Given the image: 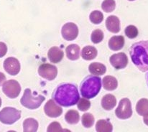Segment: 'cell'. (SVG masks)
<instances>
[{"mask_svg": "<svg viewBox=\"0 0 148 132\" xmlns=\"http://www.w3.org/2000/svg\"><path fill=\"white\" fill-rule=\"evenodd\" d=\"M53 98L60 106L69 107L77 104L80 96L76 85L72 83H62L53 91Z\"/></svg>", "mask_w": 148, "mask_h": 132, "instance_id": "cell-1", "label": "cell"}, {"mask_svg": "<svg viewBox=\"0 0 148 132\" xmlns=\"http://www.w3.org/2000/svg\"><path fill=\"white\" fill-rule=\"evenodd\" d=\"M130 55L132 63L140 70H148V41L133 44L130 49Z\"/></svg>", "mask_w": 148, "mask_h": 132, "instance_id": "cell-2", "label": "cell"}, {"mask_svg": "<svg viewBox=\"0 0 148 132\" xmlns=\"http://www.w3.org/2000/svg\"><path fill=\"white\" fill-rule=\"evenodd\" d=\"M101 88V78L97 75H88L84 79L81 84V96L91 99L98 95Z\"/></svg>", "mask_w": 148, "mask_h": 132, "instance_id": "cell-3", "label": "cell"}, {"mask_svg": "<svg viewBox=\"0 0 148 132\" xmlns=\"http://www.w3.org/2000/svg\"><path fill=\"white\" fill-rule=\"evenodd\" d=\"M45 98L41 95L33 96L29 88L25 89L23 96L20 99V103L23 106L28 109H37L41 106Z\"/></svg>", "mask_w": 148, "mask_h": 132, "instance_id": "cell-4", "label": "cell"}, {"mask_svg": "<svg viewBox=\"0 0 148 132\" xmlns=\"http://www.w3.org/2000/svg\"><path fill=\"white\" fill-rule=\"evenodd\" d=\"M21 118V111L12 107H5L0 111V121L11 125Z\"/></svg>", "mask_w": 148, "mask_h": 132, "instance_id": "cell-5", "label": "cell"}, {"mask_svg": "<svg viewBox=\"0 0 148 132\" xmlns=\"http://www.w3.org/2000/svg\"><path fill=\"white\" fill-rule=\"evenodd\" d=\"M2 91L10 98H15L21 92V86L15 80H10L3 83Z\"/></svg>", "mask_w": 148, "mask_h": 132, "instance_id": "cell-6", "label": "cell"}, {"mask_svg": "<svg viewBox=\"0 0 148 132\" xmlns=\"http://www.w3.org/2000/svg\"><path fill=\"white\" fill-rule=\"evenodd\" d=\"M115 114L120 119H127L132 116V109L130 99L125 98L120 101L117 109L115 111Z\"/></svg>", "mask_w": 148, "mask_h": 132, "instance_id": "cell-7", "label": "cell"}, {"mask_svg": "<svg viewBox=\"0 0 148 132\" xmlns=\"http://www.w3.org/2000/svg\"><path fill=\"white\" fill-rule=\"evenodd\" d=\"M38 73L42 78L48 81H53L57 76L58 69L53 65L44 63L38 68Z\"/></svg>", "mask_w": 148, "mask_h": 132, "instance_id": "cell-8", "label": "cell"}, {"mask_svg": "<svg viewBox=\"0 0 148 132\" xmlns=\"http://www.w3.org/2000/svg\"><path fill=\"white\" fill-rule=\"evenodd\" d=\"M61 34L63 38L66 40L72 41L78 37V28L75 24L73 22H69L65 24L61 29Z\"/></svg>", "mask_w": 148, "mask_h": 132, "instance_id": "cell-9", "label": "cell"}, {"mask_svg": "<svg viewBox=\"0 0 148 132\" xmlns=\"http://www.w3.org/2000/svg\"><path fill=\"white\" fill-rule=\"evenodd\" d=\"M3 66L6 72L11 75H16L20 72V63L15 57H7Z\"/></svg>", "mask_w": 148, "mask_h": 132, "instance_id": "cell-10", "label": "cell"}, {"mask_svg": "<svg viewBox=\"0 0 148 132\" xmlns=\"http://www.w3.org/2000/svg\"><path fill=\"white\" fill-rule=\"evenodd\" d=\"M110 63L115 69L120 70L126 68L128 64V58L125 53H119L111 56Z\"/></svg>", "mask_w": 148, "mask_h": 132, "instance_id": "cell-11", "label": "cell"}, {"mask_svg": "<svg viewBox=\"0 0 148 132\" xmlns=\"http://www.w3.org/2000/svg\"><path fill=\"white\" fill-rule=\"evenodd\" d=\"M44 111L45 114L50 118H57L63 113V109L60 106H58L53 100L48 101L44 106Z\"/></svg>", "mask_w": 148, "mask_h": 132, "instance_id": "cell-12", "label": "cell"}, {"mask_svg": "<svg viewBox=\"0 0 148 132\" xmlns=\"http://www.w3.org/2000/svg\"><path fill=\"white\" fill-rule=\"evenodd\" d=\"M106 27L109 32L118 33L120 31V21L116 16L111 15L106 19Z\"/></svg>", "mask_w": 148, "mask_h": 132, "instance_id": "cell-13", "label": "cell"}, {"mask_svg": "<svg viewBox=\"0 0 148 132\" xmlns=\"http://www.w3.org/2000/svg\"><path fill=\"white\" fill-rule=\"evenodd\" d=\"M64 53L58 47H53L50 49L48 53V57L50 61L53 63H58L63 60Z\"/></svg>", "mask_w": 148, "mask_h": 132, "instance_id": "cell-14", "label": "cell"}, {"mask_svg": "<svg viewBox=\"0 0 148 132\" xmlns=\"http://www.w3.org/2000/svg\"><path fill=\"white\" fill-rule=\"evenodd\" d=\"M116 104V98L112 94H106L102 98L101 106L104 110L110 111L114 108Z\"/></svg>", "mask_w": 148, "mask_h": 132, "instance_id": "cell-15", "label": "cell"}, {"mask_svg": "<svg viewBox=\"0 0 148 132\" xmlns=\"http://www.w3.org/2000/svg\"><path fill=\"white\" fill-rule=\"evenodd\" d=\"M124 38L123 36H114L109 41V47L114 51H118L123 48Z\"/></svg>", "mask_w": 148, "mask_h": 132, "instance_id": "cell-16", "label": "cell"}, {"mask_svg": "<svg viewBox=\"0 0 148 132\" xmlns=\"http://www.w3.org/2000/svg\"><path fill=\"white\" fill-rule=\"evenodd\" d=\"M66 56L71 60H76L80 57V47L76 44H71L66 48Z\"/></svg>", "mask_w": 148, "mask_h": 132, "instance_id": "cell-17", "label": "cell"}, {"mask_svg": "<svg viewBox=\"0 0 148 132\" xmlns=\"http://www.w3.org/2000/svg\"><path fill=\"white\" fill-rule=\"evenodd\" d=\"M103 88L106 90H114L118 86V81L116 78L107 75L103 78Z\"/></svg>", "mask_w": 148, "mask_h": 132, "instance_id": "cell-18", "label": "cell"}, {"mask_svg": "<svg viewBox=\"0 0 148 132\" xmlns=\"http://www.w3.org/2000/svg\"><path fill=\"white\" fill-rule=\"evenodd\" d=\"M97 50L93 46H86L81 52L83 59L86 60H91L97 56Z\"/></svg>", "mask_w": 148, "mask_h": 132, "instance_id": "cell-19", "label": "cell"}, {"mask_svg": "<svg viewBox=\"0 0 148 132\" xmlns=\"http://www.w3.org/2000/svg\"><path fill=\"white\" fill-rule=\"evenodd\" d=\"M88 70L91 75H102L106 72V68L102 63H93L88 66Z\"/></svg>", "mask_w": 148, "mask_h": 132, "instance_id": "cell-20", "label": "cell"}, {"mask_svg": "<svg viewBox=\"0 0 148 132\" xmlns=\"http://www.w3.org/2000/svg\"><path fill=\"white\" fill-rule=\"evenodd\" d=\"M136 111L142 116H148V99H140L136 105Z\"/></svg>", "mask_w": 148, "mask_h": 132, "instance_id": "cell-21", "label": "cell"}, {"mask_svg": "<svg viewBox=\"0 0 148 132\" xmlns=\"http://www.w3.org/2000/svg\"><path fill=\"white\" fill-rule=\"evenodd\" d=\"M38 129V122L32 118H28L23 122V131L25 132H36Z\"/></svg>", "mask_w": 148, "mask_h": 132, "instance_id": "cell-22", "label": "cell"}, {"mask_svg": "<svg viewBox=\"0 0 148 132\" xmlns=\"http://www.w3.org/2000/svg\"><path fill=\"white\" fill-rule=\"evenodd\" d=\"M113 127L107 120L100 119L96 124V130L98 132H112Z\"/></svg>", "mask_w": 148, "mask_h": 132, "instance_id": "cell-23", "label": "cell"}, {"mask_svg": "<svg viewBox=\"0 0 148 132\" xmlns=\"http://www.w3.org/2000/svg\"><path fill=\"white\" fill-rule=\"evenodd\" d=\"M65 119L69 124H76L79 121V114L75 110H70L65 115Z\"/></svg>", "mask_w": 148, "mask_h": 132, "instance_id": "cell-24", "label": "cell"}, {"mask_svg": "<svg viewBox=\"0 0 148 132\" xmlns=\"http://www.w3.org/2000/svg\"><path fill=\"white\" fill-rule=\"evenodd\" d=\"M81 122L85 128H91L94 124V116L89 113H86L82 116Z\"/></svg>", "mask_w": 148, "mask_h": 132, "instance_id": "cell-25", "label": "cell"}, {"mask_svg": "<svg viewBox=\"0 0 148 132\" xmlns=\"http://www.w3.org/2000/svg\"><path fill=\"white\" fill-rule=\"evenodd\" d=\"M89 19L92 23L95 24V25H99V24H100L101 22L103 21V15L101 12L95 10V11H93L90 14Z\"/></svg>", "mask_w": 148, "mask_h": 132, "instance_id": "cell-26", "label": "cell"}, {"mask_svg": "<svg viewBox=\"0 0 148 132\" xmlns=\"http://www.w3.org/2000/svg\"><path fill=\"white\" fill-rule=\"evenodd\" d=\"M116 7L114 0H104L101 4V8L106 12H112Z\"/></svg>", "mask_w": 148, "mask_h": 132, "instance_id": "cell-27", "label": "cell"}, {"mask_svg": "<svg viewBox=\"0 0 148 132\" xmlns=\"http://www.w3.org/2000/svg\"><path fill=\"white\" fill-rule=\"evenodd\" d=\"M125 35L127 38H129L130 39H134V38H137V35H138V29L134 25H129L126 27L125 30Z\"/></svg>", "mask_w": 148, "mask_h": 132, "instance_id": "cell-28", "label": "cell"}, {"mask_svg": "<svg viewBox=\"0 0 148 132\" xmlns=\"http://www.w3.org/2000/svg\"><path fill=\"white\" fill-rule=\"evenodd\" d=\"M91 41L94 42V44L99 43V42H101L103 39V33L101 29H95V30L93 31V32L91 33Z\"/></svg>", "mask_w": 148, "mask_h": 132, "instance_id": "cell-29", "label": "cell"}, {"mask_svg": "<svg viewBox=\"0 0 148 132\" xmlns=\"http://www.w3.org/2000/svg\"><path fill=\"white\" fill-rule=\"evenodd\" d=\"M78 109L81 111H86L90 109L91 107V102L86 98H82L78 100L77 103Z\"/></svg>", "mask_w": 148, "mask_h": 132, "instance_id": "cell-30", "label": "cell"}, {"mask_svg": "<svg viewBox=\"0 0 148 132\" xmlns=\"http://www.w3.org/2000/svg\"><path fill=\"white\" fill-rule=\"evenodd\" d=\"M47 131H48V132L62 131L63 129L61 128V126L58 122H53L50 124Z\"/></svg>", "mask_w": 148, "mask_h": 132, "instance_id": "cell-31", "label": "cell"}, {"mask_svg": "<svg viewBox=\"0 0 148 132\" xmlns=\"http://www.w3.org/2000/svg\"><path fill=\"white\" fill-rule=\"evenodd\" d=\"M7 47L5 43L0 42V57H2L7 54Z\"/></svg>", "mask_w": 148, "mask_h": 132, "instance_id": "cell-32", "label": "cell"}, {"mask_svg": "<svg viewBox=\"0 0 148 132\" xmlns=\"http://www.w3.org/2000/svg\"><path fill=\"white\" fill-rule=\"evenodd\" d=\"M6 81V76L3 72H0V86L4 83Z\"/></svg>", "mask_w": 148, "mask_h": 132, "instance_id": "cell-33", "label": "cell"}, {"mask_svg": "<svg viewBox=\"0 0 148 132\" xmlns=\"http://www.w3.org/2000/svg\"><path fill=\"white\" fill-rule=\"evenodd\" d=\"M143 121H144L145 124L146 125L148 126V116L144 117V120H143Z\"/></svg>", "mask_w": 148, "mask_h": 132, "instance_id": "cell-34", "label": "cell"}, {"mask_svg": "<svg viewBox=\"0 0 148 132\" xmlns=\"http://www.w3.org/2000/svg\"><path fill=\"white\" fill-rule=\"evenodd\" d=\"M1 98H0V107H1Z\"/></svg>", "mask_w": 148, "mask_h": 132, "instance_id": "cell-35", "label": "cell"}, {"mask_svg": "<svg viewBox=\"0 0 148 132\" xmlns=\"http://www.w3.org/2000/svg\"><path fill=\"white\" fill-rule=\"evenodd\" d=\"M147 83H148V73L147 74Z\"/></svg>", "mask_w": 148, "mask_h": 132, "instance_id": "cell-36", "label": "cell"}, {"mask_svg": "<svg viewBox=\"0 0 148 132\" xmlns=\"http://www.w3.org/2000/svg\"><path fill=\"white\" fill-rule=\"evenodd\" d=\"M129 1H134V0H129Z\"/></svg>", "mask_w": 148, "mask_h": 132, "instance_id": "cell-37", "label": "cell"}]
</instances>
